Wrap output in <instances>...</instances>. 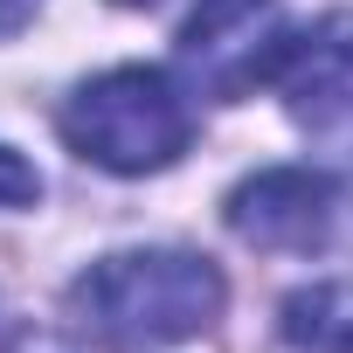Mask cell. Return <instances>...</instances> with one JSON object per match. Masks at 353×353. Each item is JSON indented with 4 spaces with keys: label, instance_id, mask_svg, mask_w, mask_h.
<instances>
[{
    "label": "cell",
    "instance_id": "cell-4",
    "mask_svg": "<svg viewBox=\"0 0 353 353\" xmlns=\"http://www.w3.org/2000/svg\"><path fill=\"white\" fill-rule=\"evenodd\" d=\"M284 111L312 132L353 118V14H319L312 28H284L270 77H263Z\"/></svg>",
    "mask_w": 353,
    "mask_h": 353
},
{
    "label": "cell",
    "instance_id": "cell-9",
    "mask_svg": "<svg viewBox=\"0 0 353 353\" xmlns=\"http://www.w3.org/2000/svg\"><path fill=\"white\" fill-rule=\"evenodd\" d=\"M8 339H14V325H8V312H0V346H8Z\"/></svg>",
    "mask_w": 353,
    "mask_h": 353
},
{
    "label": "cell",
    "instance_id": "cell-6",
    "mask_svg": "<svg viewBox=\"0 0 353 353\" xmlns=\"http://www.w3.org/2000/svg\"><path fill=\"white\" fill-rule=\"evenodd\" d=\"M284 339L298 353H353V277L298 291L284 305Z\"/></svg>",
    "mask_w": 353,
    "mask_h": 353
},
{
    "label": "cell",
    "instance_id": "cell-1",
    "mask_svg": "<svg viewBox=\"0 0 353 353\" xmlns=\"http://www.w3.org/2000/svg\"><path fill=\"white\" fill-rule=\"evenodd\" d=\"M222 270L208 256L188 250H125L90 263L70 298L63 319L83 346L97 353H145V346H173V339H194L222 319Z\"/></svg>",
    "mask_w": 353,
    "mask_h": 353
},
{
    "label": "cell",
    "instance_id": "cell-8",
    "mask_svg": "<svg viewBox=\"0 0 353 353\" xmlns=\"http://www.w3.org/2000/svg\"><path fill=\"white\" fill-rule=\"evenodd\" d=\"M42 8V0H0V35H14V28H28V14Z\"/></svg>",
    "mask_w": 353,
    "mask_h": 353
},
{
    "label": "cell",
    "instance_id": "cell-7",
    "mask_svg": "<svg viewBox=\"0 0 353 353\" xmlns=\"http://www.w3.org/2000/svg\"><path fill=\"white\" fill-rule=\"evenodd\" d=\"M35 194H42L35 166H28L21 152H8V145H0V208H21V201H35Z\"/></svg>",
    "mask_w": 353,
    "mask_h": 353
},
{
    "label": "cell",
    "instance_id": "cell-2",
    "mask_svg": "<svg viewBox=\"0 0 353 353\" xmlns=\"http://www.w3.org/2000/svg\"><path fill=\"white\" fill-rule=\"evenodd\" d=\"M63 139L104 173H159L188 152L194 111L166 70H104L63 104Z\"/></svg>",
    "mask_w": 353,
    "mask_h": 353
},
{
    "label": "cell",
    "instance_id": "cell-10",
    "mask_svg": "<svg viewBox=\"0 0 353 353\" xmlns=\"http://www.w3.org/2000/svg\"><path fill=\"white\" fill-rule=\"evenodd\" d=\"M125 8H152V0H125Z\"/></svg>",
    "mask_w": 353,
    "mask_h": 353
},
{
    "label": "cell",
    "instance_id": "cell-5",
    "mask_svg": "<svg viewBox=\"0 0 353 353\" xmlns=\"http://www.w3.org/2000/svg\"><path fill=\"white\" fill-rule=\"evenodd\" d=\"M229 229L250 250H312L332 229V181L312 166H270L229 194Z\"/></svg>",
    "mask_w": 353,
    "mask_h": 353
},
{
    "label": "cell",
    "instance_id": "cell-3",
    "mask_svg": "<svg viewBox=\"0 0 353 353\" xmlns=\"http://www.w3.org/2000/svg\"><path fill=\"white\" fill-rule=\"evenodd\" d=\"M284 42L277 0H201L181 28V63L208 97H243L270 77V56Z\"/></svg>",
    "mask_w": 353,
    "mask_h": 353
}]
</instances>
